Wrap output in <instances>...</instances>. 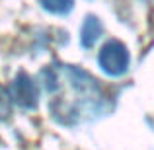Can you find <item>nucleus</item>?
<instances>
[{"mask_svg": "<svg viewBox=\"0 0 154 150\" xmlns=\"http://www.w3.org/2000/svg\"><path fill=\"white\" fill-rule=\"evenodd\" d=\"M41 78L49 96V111L60 125L88 123L109 109L103 88L86 70L57 63L41 72Z\"/></svg>", "mask_w": 154, "mask_h": 150, "instance_id": "nucleus-1", "label": "nucleus"}, {"mask_svg": "<svg viewBox=\"0 0 154 150\" xmlns=\"http://www.w3.org/2000/svg\"><path fill=\"white\" fill-rule=\"evenodd\" d=\"M98 63L100 68L105 72L107 76H123L129 70V63H131V57H129L127 47L123 45L117 39H111L102 47L98 55Z\"/></svg>", "mask_w": 154, "mask_h": 150, "instance_id": "nucleus-2", "label": "nucleus"}, {"mask_svg": "<svg viewBox=\"0 0 154 150\" xmlns=\"http://www.w3.org/2000/svg\"><path fill=\"white\" fill-rule=\"evenodd\" d=\"M10 101H14L16 105L23 109H35L37 107V98H39V92L35 82L29 78V74L26 72H18L16 78L12 80L10 84Z\"/></svg>", "mask_w": 154, "mask_h": 150, "instance_id": "nucleus-3", "label": "nucleus"}, {"mask_svg": "<svg viewBox=\"0 0 154 150\" xmlns=\"http://www.w3.org/2000/svg\"><path fill=\"white\" fill-rule=\"evenodd\" d=\"M103 33V26L96 16H88L82 23V31H80V43L84 49H92Z\"/></svg>", "mask_w": 154, "mask_h": 150, "instance_id": "nucleus-4", "label": "nucleus"}, {"mask_svg": "<svg viewBox=\"0 0 154 150\" xmlns=\"http://www.w3.org/2000/svg\"><path fill=\"white\" fill-rule=\"evenodd\" d=\"M41 2V6L45 8L47 12H51V14H68V12L72 10V6H74V0H39Z\"/></svg>", "mask_w": 154, "mask_h": 150, "instance_id": "nucleus-5", "label": "nucleus"}, {"mask_svg": "<svg viewBox=\"0 0 154 150\" xmlns=\"http://www.w3.org/2000/svg\"><path fill=\"white\" fill-rule=\"evenodd\" d=\"M10 115V96L0 88V121Z\"/></svg>", "mask_w": 154, "mask_h": 150, "instance_id": "nucleus-6", "label": "nucleus"}]
</instances>
